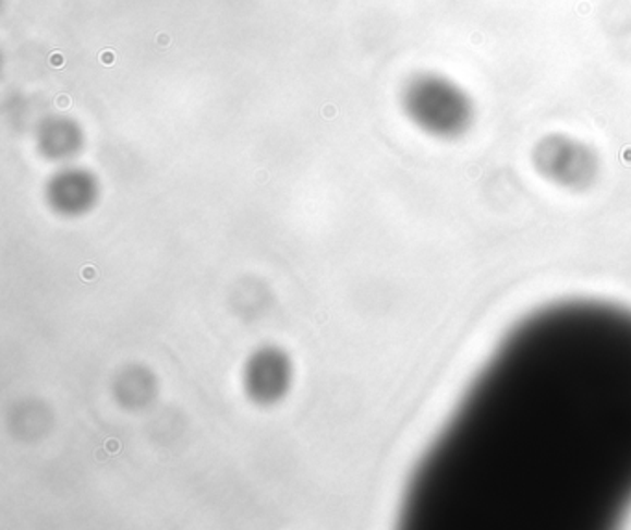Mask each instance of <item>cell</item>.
<instances>
[{"label":"cell","instance_id":"1","mask_svg":"<svg viewBox=\"0 0 631 530\" xmlns=\"http://www.w3.org/2000/svg\"><path fill=\"white\" fill-rule=\"evenodd\" d=\"M631 506V312L551 304L506 336L421 463L410 523L607 529Z\"/></svg>","mask_w":631,"mask_h":530},{"label":"cell","instance_id":"2","mask_svg":"<svg viewBox=\"0 0 631 530\" xmlns=\"http://www.w3.org/2000/svg\"><path fill=\"white\" fill-rule=\"evenodd\" d=\"M410 118L434 134H453L469 116L466 99L458 87L436 76H421L405 89Z\"/></svg>","mask_w":631,"mask_h":530},{"label":"cell","instance_id":"3","mask_svg":"<svg viewBox=\"0 0 631 530\" xmlns=\"http://www.w3.org/2000/svg\"><path fill=\"white\" fill-rule=\"evenodd\" d=\"M246 394L259 405H272L288 394L293 383L291 358L278 347H262L245 365Z\"/></svg>","mask_w":631,"mask_h":530},{"label":"cell","instance_id":"4","mask_svg":"<svg viewBox=\"0 0 631 530\" xmlns=\"http://www.w3.org/2000/svg\"><path fill=\"white\" fill-rule=\"evenodd\" d=\"M47 198L58 214L81 216L97 203V179L81 167H65L50 179Z\"/></svg>","mask_w":631,"mask_h":530},{"label":"cell","instance_id":"5","mask_svg":"<svg viewBox=\"0 0 631 530\" xmlns=\"http://www.w3.org/2000/svg\"><path fill=\"white\" fill-rule=\"evenodd\" d=\"M39 148L47 158L68 161L82 148V132L71 119L54 118L45 121L37 134Z\"/></svg>","mask_w":631,"mask_h":530}]
</instances>
